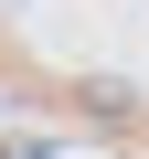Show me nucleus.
Returning a JSON list of instances; mask_svg holds the SVG:
<instances>
[{
    "mask_svg": "<svg viewBox=\"0 0 149 159\" xmlns=\"http://www.w3.org/2000/svg\"><path fill=\"white\" fill-rule=\"evenodd\" d=\"M85 106H96V117H128L138 85H128V74H85Z\"/></svg>",
    "mask_w": 149,
    "mask_h": 159,
    "instance_id": "nucleus-1",
    "label": "nucleus"
}]
</instances>
